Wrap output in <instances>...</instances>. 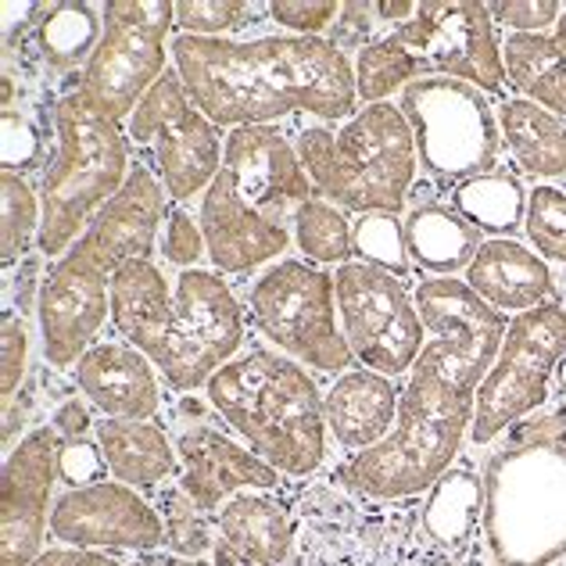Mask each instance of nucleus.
Instances as JSON below:
<instances>
[{"label": "nucleus", "mask_w": 566, "mask_h": 566, "mask_svg": "<svg viewBox=\"0 0 566 566\" xmlns=\"http://www.w3.org/2000/svg\"><path fill=\"white\" fill-rule=\"evenodd\" d=\"M169 51L190 101L227 133L302 115L334 126L359 112L352 57L326 36L201 40L176 33Z\"/></svg>", "instance_id": "1"}, {"label": "nucleus", "mask_w": 566, "mask_h": 566, "mask_svg": "<svg viewBox=\"0 0 566 566\" xmlns=\"http://www.w3.org/2000/svg\"><path fill=\"white\" fill-rule=\"evenodd\" d=\"M112 326L158 366L172 391L190 395L244 352L248 319L230 280L184 270L169 283L151 259L112 273Z\"/></svg>", "instance_id": "2"}, {"label": "nucleus", "mask_w": 566, "mask_h": 566, "mask_svg": "<svg viewBox=\"0 0 566 566\" xmlns=\"http://www.w3.org/2000/svg\"><path fill=\"white\" fill-rule=\"evenodd\" d=\"M312 193L297 147L280 126L230 129L222 169L198 208L216 273L248 276L280 262L294 244L297 205Z\"/></svg>", "instance_id": "3"}, {"label": "nucleus", "mask_w": 566, "mask_h": 566, "mask_svg": "<svg viewBox=\"0 0 566 566\" xmlns=\"http://www.w3.org/2000/svg\"><path fill=\"white\" fill-rule=\"evenodd\" d=\"M208 409L255 455L294 481L316 476L331 452L323 391L283 352L248 348L205 384Z\"/></svg>", "instance_id": "4"}, {"label": "nucleus", "mask_w": 566, "mask_h": 566, "mask_svg": "<svg viewBox=\"0 0 566 566\" xmlns=\"http://www.w3.org/2000/svg\"><path fill=\"white\" fill-rule=\"evenodd\" d=\"M473 398L420 352L401 384L398 420L380 444L348 455L331 473V484L377 502H409L427 495L452 470L473 427Z\"/></svg>", "instance_id": "5"}, {"label": "nucleus", "mask_w": 566, "mask_h": 566, "mask_svg": "<svg viewBox=\"0 0 566 566\" xmlns=\"http://www.w3.org/2000/svg\"><path fill=\"white\" fill-rule=\"evenodd\" d=\"M294 147L319 198L355 216L406 212L420 176V155L398 104H363L337 129L302 123Z\"/></svg>", "instance_id": "6"}, {"label": "nucleus", "mask_w": 566, "mask_h": 566, "mask_svg": "<svg viewBox=\"0 0 566 566\" xmlns=\"http://www.w3.org/2000/svg\"><path fill=\"white\" fill-rule=\"evenodd\" d=\"M297 502L291 566H467L427 534L420 513L401 502L308 484Z\"/></svg>", "instance_id": "7"}, {"label": "nucleus", "mask_w": 566, "mask_h": 566, "mask_svg": "<svg viewBox=\"0 0 566 566\" xmlns=\"http://www.w3.org/2000/svg\"><path fill=\"white\" fill-rule=\"evenodd\" d=\"M51 126L57 133V151L40 176V241L43 259H62L83 237L94 216L123 190L133 169L126 129L104 123L76 91L54 104Z\"/></svg>", "instance_id": "8"}, {"label": "nucleus", "mask_w": 566, "mask_h": 566, "mask_svg": "<svg viewBox=\"0 0 566 566\" xmlns=\"http://www.w3.org/2000/svg\"><path fill=\"white\" fill-rule=\"evenodd\" d=\"M481 534L499 566L566 559V444H499L491 452Z\"/></svg>", "instance_id": "9"}, {"label": "nucleus", "mask_w": 566, "mask_h": 566, "mask_svg": "<svg viewBox=\"0 0 566 566\" xmlns=\"http://www.w3.org/2000/svg\"><path fill=\"white\" fill-rule=\"evenodd\" d=\"M244 305L259 334L305 369L340 377L355 366L340 334L334 276L319 265L305 259L273 262L251 280Z\"/></svg>", "instance_id": "10"}, {"label": "nucleus", "mask_w": 566, "mask_h": 566, "mask_svg": "<svg viewBox=\"0 0 566 566\" xmlns=\"http://www.w3.org/2000/svg\"><path fill=\"white\" fill-rule=\"evenodd\" d=\"M104 36L83 69L76 94L104 123L126 126L147 91L169 72V33L176 29V4L169 0H108Z\"/></svg>", "instance_id": "11"}, {"label": "nucleus", "mask_w": 566, "mask_h": 566, "mask_svg": "<svg viewBox=\"0 0 566 566\" xmlns=\"http://www.w3.org/2000/svg\"><path fill=\"white\" fill-rule=\"evenodd\" d=\"M398 108L412 129L420 169L430 180L455 190L459 184L499 169V115L476 86L423 76L401 91Z\"/></svg>", "instance_id": "12"}, {"label": "nucleus", "mask_w": 566, "mask_h": 566, "mask_svg": "<svg viewBox=\"0 0 566 566\" xmlns=\"http://www.w3.org/2000/svg\"><path fill=\"white\" fill-rule=\"evenodd\" d=\"M123 129L129 147L140 151L137 161L158 176L172 205L201 198L222 169L227 133L190 101L176 69L147 91Z\"/></svg>", "instance_id": "13"}, {"label": "nucleus", "mask_w": 566, "mask_h": 566, "mask_svg": "<svg viewBox=\"0 0 566 566\" xmlns=\"http://www.w3.org/2000/svg\"><path fill=\"white\" fill-rule=\"evenodd\" d=\"M566 355V308L545 302L524 316L510 319L502 352L473 398L470 441L476 449L499 441L524 416L545 409L548 387L556 380V366Z\"/></svg>", "instance_id": "14"}, {"label": "nucleus", "mask_w": 566, "mask_h": 566, "mask_svg": "<svg viewBox=\"0 0 566 566\" xmlns=\"http://www.w3.org/2000/svg\"><path fill=\"white\" fill-rule=\"evenodd\" d=\"M334 294L340 334L355 363L395 380L409 377L427 345V331L406 280L352 259L334 270Z\"/></svg>", "instance_id": "15"}, {"label": "nucleus", "mask_w": 566, "mask_h": 566, "mask_svg": "<svg viewBox=\"0 0 566 566\" xmlns=\"http://www.w3.org/2000/svg\"><path fill=\"white\" fill-rule=\"evenodd\" d=\"M420 76H444L476 86L484 97L505 91L502 40L495 36L488 4L476 0H423L416 14L395 29Z\"/></svg>", "instance_id": "16"}, {"label": "nucleus", "mask_w": 566, "mask_h": 566, "mask_svg": "<svg viewBox=\"0 0 566 566\" xmlns=\"http://www.w3.org/2000/svg\"><path fill=\"white\" fill-rule=\"evenodd\" d=\"M104 319H112V276L76 248L43 273L36 302V331L43 363L51 369H76V363L97 345Z\"/></svg>", "instance_id": "17"}, {"label": "nucleus", "mask_w": 566, "mask_h": 566, "mask_svg": "<svg viewBox=\"0 0 566 566\" xmlns=\"http://www.w3.org/2000/svg\"><path fill=\"white\" fill-rule=\"evenodd\" d=\"M51 538L97 553H158L166 548V524L144 491L101 481L91 488H65L51 513Z\"/></svg>", "instance_id": "18"}, {"label": "nucleus", "mask_w": 566, "mask_h": 566, "mask_svg": "<svg viewBox=\"0 0 566 566\" xmlns=\"http://www.w3.org/2000/svg\"><path fill=\"white\" fill-rule=\"evenodd\" d=\"M57 449L62 438L51 423L33 427L29 434L4 455L0 473V566H29L51 534L54 513V484Z\"/></svg>", "instance_id": "19"}, {"label": "nucleus", "mask_w": 566, "mask_h": 566, "mask_svg": "<svg viewBox=\"0 0 566 566\" xmlns=\"http://www.w3.org/2000/svg\"><path fill=\"white\" fill-rule=\"evenodd\" d=\"M176 455H180V488L208 516H216L241 491L283 488L280 470L251 452L233 430H222L201 416L184 420L176 434Z\"/></svg>", "instance_id": "20"}, {"label": "nucleus", "mask_w": 566, "mask_h": 566, "mask_svg": "<svg viewBox=\"0 0 566 566\" xmlns=\"http://www.w3.org/2000/svg\"><path fill=\"white\" fill-rule=\"evenodd\" d=\"M412 297L416 308H420L423 331L452 348L459 377L470 391H476L499 359L510 319L491 308L484 297H476L467 287V280L455 276H427L416 283Z\"/></svg>", "instance_id": "21"}, {"label": "nucleus", "mask_w": 566, "mask_h": 566, "mask_svg": "<svg viewBox=\"0 0 566 566\" xmlns=\"http://www.w3.org/2000/svg\"><path fill=\"white\" fill-rule=\"evenodd\" d=\"M169 193L161 187V180L133 158V169L126 176L123 190L101 208L91 227L83 230V237L72 248L86 255L94 265H101L104 273H118L126 262L151 259L155 248L161 241V227L169 216Z\"/></svg>", "instance_id": "22"}, {"label": "nucleus", "mask_w": 566, "mask_h": 566, "mask_svg": "<svg viewBox=\"0 0 566 566\" xmlns=\"http://www.w3.org/2000/svg\"><path fill=\"white\" fill-rule=\"evenodd\" d=\"M72 377L104 420H158L161 374L126 340H97L76 363Z\"/></svg>", "instance_id": "23"}, {"label": "nucleus", "mask_w": 566, "mask_h": 566, "mask_svg": "<svg viewBox=\"0 0 566 566\" xmlns=\"http://www.w3.org/2000/svg\"><path fill=\"white\" fill-rule=\"evenodd\" d=\"M401 387L395 377H384L377 369L352 366L348 374L334 377L323 391L326 430L345 452H366L380 444L398 420Z\"/></svg>", "instance_id": "24"}, {"label": "nucleus", "mask_w": 566, "mask_h": 566, "mask_svg": "<svg viewBox=\"0 0 566 566\" xmlns=\"http://www.w3.org/2000/svg\"><path fill=\"white\" fill-rule=\"evenodd\" d=\"M463 280L502 316H524L545 302H556L548 262L513 237H488Z\"/></svg>", "instance_id": "25"}, {"label": "nucleus", "mask_w": 566, "mask_h": 566, "mask_svg": "<svg viewBox=\"0 0 566 566\" xmlns=\"http://www.w3.org/2000/svg\"><path fill=\"white\" fill-rule=\"evenodd\" d=\"M219 542L255 566H291L297 542V502L280 491H241L212 516Z\"/></svg>", "instance_id": "26"}, {"label": "nucleus", "mask_w": 566, "mask_h": 566, "mask_svg": "<svg viewBox=\"0 0 566 566\" xmlns=\"http://www.w3.org/2000/svg\"><path fill=\"white\" fill-rule=\"evenodd\" d=\"M112 481L137 491H161L180 473L176 441L155 420H101L94 430Z\"/></svg>", "instance_id": "27"}, {"label": "nucleus", "mask_w": 566, "mask_h": 566, "mask_svg": "<svg viewBox=\"0 0 566 566\" xmlns=\"http://www.w3.org/2000/svg\"><path fill=\"white\" fill-rule=\"evenodd\" d=\"M406 244L416 270L430 276H455L470 270L484 237L452 205L423 201L406 216Z\"/></svg>", "instance_id": "28"}, {"label": "nucleus", "mask_w": 566, "mask_h": 566, "mask_svg": "<svg viewBox=\"0 0 566 566\" xmlns=\"http://www.w3.org/2000/svg\"><path fill=\"white\" fill-rule=\"evenodd\" d=\"M499 129L516 169L531 180L553 184L566 176V123L527 97L499 104Z\"/></svg>", "instance_id": "29"}, {"label": "nucleus", "mask_w": 566, "mask_h": 566, "mask_svg": "<svg viewBox=\"0 0 566 566\" xmlns=\"http://www.w3.org/2000/svg\"><path fill=\"white\" fill-rule=\"evenodd\" d=\"M427 534L452 556H463L473 534L484 527V473L470 467L444 470L420 505Z\"/></svg>", "instance_id": "30"}, {"label": "nucleus", "mask_w": 566, "mask_h": 566, "mask_svg": "<svg viewBox=\"0 0 566 566\" xmlns=\"http://www.w3.org/2000/svg\"><path fill=\"white\" fill-rule=\"evenodd\" d=\"M104 36V11L91 0H51L33 29V48L43 69L51 72H76L91 65L97 43Z\"/></svg>", "instance_id": "31"}, {"label": "nucleus", "mask_w": 566, "mask_h": 566, "mask_svg": "<svg viewBox=\"0 0 566 566\" xmlns=\"http://www.w3.org/2000/svg\"><path fill=\"white\" fill-rule=\"evenodd\" d=\"M502 62L520 94L566 123V57L553 33H510L502 40Z\"/></svg>", "instance_id": "32"}, {"label": "nucleus", "mask_w": 566, "mask_h": 566, "mask_svg": "<svg viewBox=\"0 0 566 566\" xmlns=\"http://www.w3.org/2000/svg\"><path fill=\"white\" fill-rule=\"evenodd\" d=\"M452 208L463 219H470L481 233L491 237H513L524 227L527 216V190L516 172H484L476 180H467L452 190Z\"/></svg>", "instance_id": "33"}, {"label": "nucleus", "mask_w": 566, "mask_h": 566, "mask_svg": "<svg viewBox=\"0 0 566 566\" xmlns=\"http://www.w3.org/2000/svg\"><path fill=\"white\" fill-rule=\"evenodd\" d=\"M294 248L319 270H326V265L340 270L355 259V222H348L345 208L312 193L294 212Z\"/></svg>", "instance_id": "34"}, {"label": "nucleus", "mask_w": 566, "mask_h": 566, "mask_svg": "<svg viewBox=\"0 0 566 566\" xmlns=\"http://www.w3.org/2000/svg\"><path fill=\"white\" fill-rule=\"evenodd\" d=\"M355 94L363 104H384L391 94H401L409 83L423 80L416 57L401 48L395 33H384L377 43H369L363 54H355Z\"/></svg>", "instance_id": "35"}, {"label": "nucleus", "mask_w": 566, "mask_h": 566, "mask_svg": "<svg viewBox=\"0 0 566 566\" xmlns=\"http://www.w3.org/2000/svg\"><path fill=\"white\" fill-rule=\"evenodd\" d=\"M0 251H4V270H11L14 262H22L33 255V248L40 241V222H43V205L40 190L25 176L4 172L0 176Z\"/></svg>", "instance_id": "36"}, {"label": "nucleus", "mask_w": 566, "mask_h": 566, "mask_svg": "<svg viewBox=\"0 0 566 566\" xmlns=\"http://www.w3.org/2000/svg\"><path fill=\"white\" fill-rule=\"evenodd\" d=\"M158 513L166 524V553L184 556V559H205L216 548V520L208 516L187 491L176 484H166L158 491Z\"/></svg>", "instance_id": "37"}, {"label": "nucleus", "mask_w": 566, "mask_h": 566, "mask_svg": "<svg viewBox=\"0 0 566 566\" xmlns=\"http://www.w3.org/2000/svg\"><path fill=\"white\" fill-rule=\"evenodd\" d=\"M355 262H366L374 270L406 280L416 270L406 244V219L380 212L355 219Z\"/></svg>", "instance_id": "38"}, {"label": "nucleus", "mask_w": 566, "mask_h": 566, "mask_svg": "<svg viewBox=\"0 0 566 566\" xmlns=\"http://www.w3.org/2000/svg\"><path fill=\"white\" fill-rule=\"evenodd\" d=\"M524 233L545 262H566V190L556 184H538L527 190Z\"/></svg>", "instance_id": "39"}, {"label": "nucleus", "mask_w": 566, "mask_h": 566, "mask_svg": "<svg viewBox=\"0 0 566 566\" xmlns=\"http://www.w3.org/2000/svg\"><path fill=\"white\" fill-rule=\"evenodd\" d=\"M259 4L248 0H176V29L180 36L222 40L248 19H255Z\"/></svg>", "instance_id": "40"}, {"label": "nucleus", "mask_w": 566, "mask_h": 566, "mask_svg": "<svg viewBox=\"0 0 566 566\" xmlns=\"http://www.w3.org/2000/svg\"><path fill=\"white\" fill-rule=\"evenodd\" d=\"M0 166H4V172H14V176H29L43 166H51L43 126L33 123L25 112L0 115Z\"/></svg>", "instance_id": "41"}, {"label": "nucleus", "mask_w": 566, "mask_h": 566, "mask_svg": "<svg viewBox=\"0 0 566 566\" xmlns=\"http://www.w3.org/2000/svg\"><path fill=\"white\" fill-rule=\"evenodd\" d=\"M161 259L176 270H201V262L208 259V241L201 230V219L187 212V205H169L166 227H161Z\"/></svg>", "instance_id": "42"}, {"label": "nucleus", "mask_w": 566, "mask_h": 566, "mask_svg": "<svg viewBox=\"0 0 566 566\" xmlns=\"http://www.w3.org/2000/svg\"><path fill=\"white\" fill-rule=\"evenodd\" d=\"M380 14H377V0H348L337 11V22L331 25L326 40L334 43L340 54H363L369 43H377V29H380Z\"/></svg>", "instance_id": "43"}, {"label": "nucleus", "mask_w": 566, "mask_h": 566, "mask_svg": "<svg viewBox=\"0 0 566 566\" xmlns=\"http://www.w3.org/2000/svg\"><path fill=\"white\" fill-rule=\"evenodd\" d=\"M265 11L291 36H323L337 22L340 4L334 0H273V4H265Z\"/></svg>", "instance_id": "44"}, {"label": "nucleus", "mask_w": 566, "mask_h": 566, "mask_svg": "<svg viewBox=\"0 0 566 566\" xmlns=\"http://www.w3.org/2000/svg\"><path fill=\"white\" fill-rule=\"evenodd\" d=\"M491 22L505 25L510 33H548L563 19L559 0H495L488 4Z\"/></svg>", "instance_id": "45"}, {"label": "nucleus", "mask_w": 566, "mask_h": 566, "mask_svg": "<svg viewBox=\"0 0 566 566\" xmlns=\"http://www.w3.org/2000/svg\"><path fill=\"white\" fill-rule=\"evenodd\" d=\"M25 369H29V326L22 316L4 312V334H0V395H4V406L22 391Z\"/></svg>", "instance_id": "46"}, {"label": "nucleus", "mask_w": 566, "mask_h": 566, "mask_svg": "<svg viewBox=\"0 0 566 566\" xmlns=\"http://www.w3.org/2000/svg\"><path fill=\"white\" fill-rule=\"evenodd\" d=\"M57 476H62L65 488H91L112 473L108 463H104L101 444L94 438H80V441H62V449H57Z\"/></svg>", "instance_id": "47"}, {"label": "nucleus", "mask_w": 566, "mask_h": 566, "mask_svg": "<svg viewBox=\"0 0 566 566\" xmlns=\"http://www.w3.org/2000/svg\"><path fill=\"white\" fill-rule=\"evenodd\" d=\"M502 444H566V401L524 416L502 434Z\"/></svg>", "instance_id": "48"}, {"label": "nucleus", "mask_w": 566, "mask_h": 566, "mask_svg": "<svg viewBox=\"0 0 566 566\" xmlns=\"http://www.w3.org/2000/svg\"><path fill=\"white\" fill-rule=\"evenodd\" d=\"M51 427L62 441H80V438H94V406L83 395H69L51 409Z\"/></svg>", "instance_id": "49"}, {"label": "nucleus", "mask_w": 566, "mask_h": 566, "mask_svg": "<svg viewBox=\"0 0 566 566\" xmlns=\"http://www.w3.org/2000/svg\"><path fill=\"white\" fill-rule=\"evenodd\" d=\"M29 566H126L115 553H97V548H72V545H57V548H43V553L29 563Z\"/></svg>", "instance_id": "50"}, {"label": "nucleus", "mask_w": 566, "mask_h": 566, "mask_svg": "<svg viewBox=\"0 0 566 566\" xmlns=\"http://www.w3.org/2000/svg\"><path fill=\"white\" fill-rule=\"evenodd\" d=\"M416 0H377V14H380V22L387 25V33H395L398 25H406L412 14H416Z\"/></svg>", "instance_id": "51"}, {"label": "nucleus", "mask_w": 566, "mask_h": 566, "mask_svg": "<svg viewBox=\"0 0 566 566\" xmlns=\"http://www.w3.org/2000/svg\"><path fill=\"white\" fill-rule=\"evenodd\" d=\"M126 566H208V563L205 559H184V556L166 553V548H158V553H144Z\"/></svg>", "instance_id": "52"}, {"label": "nucleus", "mask_w": 566, "mask_h": 566, "mask_svg": "<svg viewBox=\"0 0 566 566\" xmlns=\"http://www.w3.org/2000/svg\"><path fill=\"white\" fill-rule=\"evenodd\" d=\"M553 40H556V48H559L563 57H566V11H563V19H559L556 29H553Z\"/></svg>", "instance_id": "53"}, {"label": "nucleus", "mask_w": 566, "mask_h": 566, "mask_svg": "<svg viewBox=\"0 0 566 566\" xmlns=\"http://www.w3.org/2000/svg\"><path fill=\"white\" fill-rule=\"evenodd\" d=\"M556 387H559V395H566V355H563L559 366H556Z\"/></svg>", "instance_id": "54"}]
</instances>
